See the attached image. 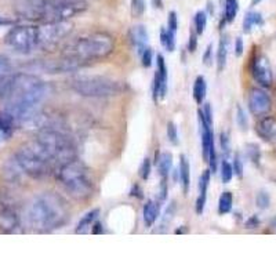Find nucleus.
I'll list each match as a JSON object with an SVG mask.
<instances>
[{
  "instance_id": "nucleus-44",
  "label": "nucleus",
  "mask_w": 276,
  "mask_h": 276,
  "mask_svg": "<svg viewBox=\"0 0 276 276\" xmlns=\"http://www.w3.org/2000/svg\"><path fill=\"white\" fill-rule=\"evenodd\" d=\"M242 53H243V40H242V38H237L235 41V54L239 57V56H242Z\"/></svg>"
},
{
  "instance_id": "nucleus-18",
  "label": "nucleus",
  "mask_w": 276,
  "mask_h": 276,
  "mask_svg": "<svg viewBox=\"0 0 276 276\" xmlns=\"http://www.w3.org/2000/svg\"><path fill=\"white\" fill-rule=\"evenodd\" d=\"M179 178L182 182V188H184V194H188L189 189V184H191V167H189V162H188L187 156L181 155L179 156Z\"/></svg>"
},
{
  "instance_id": "nucleus-6",
  "label": "nucleus",
  "mask_w": 276,
  "mask_h": 276,
  "mask_svg": "<svg viewBox=\"0 0 276 276\" xmlns=\"http://www.w3.org/2000/svg\"><path fill=\"white\" fill-rule=\"evenodd\" d=\"M16 163L20 166V170L32 178H44L56 167V163L36 141L25 144L17 151Z\"/></svg>"
},
{
  "instance_id": "nucleus-28",
  "label": "nucleus",
  "mask_w": 276,
  "mask_h": 276,
  "mask_svg": "<svg viewBox=\"0 0 276 276\" xmlns=\"http://www.w3.org/2000/svg\"><path fill=\"white\" fill-rule=\"evenodd\" d=\"M232 177H234V167L228 160H224L221 164V179H222V182L228 184L232 179Z\"/></svg>"
},
{
  "instance_id": "nucleus-48",
  "label": "nucleus",
  "mask_w": 276,
  "mask_h": 276,
  "mask_svg": "<svg viewBox=\"0 0 276 276\" xmlns=\"http://www.w3.org/2000/svg\"><path fill=\"white\" fill-rule=\"evenodd\" d=\"M91 232H93L94 235H97V234H102V225H101L99 222H96V224H94V227H91Z\"/></svg>"
},
{
  "instance_id": "nucleus-2",
  "label": "nucleus",
  "mask_w": 276,
  "mask_h": 276,
  "mask_svg": "<svg viewBox=\"0 0 276 276\" xmlns=\"http://www.w3.org/2000/svg\"><path fill=\"white\" fill-rule=\"evenodd\" d=\"M87 8L83 0H14L18 16L29 21H68Z\"/></svg>"
},
{
  "instance_id": "nucleus-49",
  "label": "nucleus",
  "mask_w": 276,
  "mask_h": 276,
  "mask_svg": "<svg viewBox=\"0 0 276 276\" xmlns=\"http://www.w3.org/2000/svg\"><path fill=\"white\" fill-rule=\"evenodd\" d=\"M13 22V21H10L7 18H4V17H0V25H10Z\"/></svg>"
},
{
  "instance_id": "nucleus-35",
  "label": "nucleus",
  "mask_w": 276,
  "mask_h": 276,
  "mask_svg": "<svg viewBox=\"0 0 276 276\" xmlns=\"http://www.w3.org/2000/svg\"><path fill=\"white\" fill-rule=\"evenodd\" d=\"M256 203L260 209H267L269 206V195L267 192H260L257 195V199H256Z\"/></svg>"
},
{
  "instance_id": "nucleus-29",
  "label": "nucleus",
  "mask_w": 276,
  "mask_h": 276,
  "mask_svg": "<svg viewBox=\"0 0 276 276\" xmlns=\"http://www.w3.org/2000/svg\"><path fill=\"white\" fill-rule=\"evenodd\" d=\"M13 122H14V119L8 114L0 115V131L4 134H8L13 130Z\"/></svg>"
},
{
  "instance_id": "nucleus-45",
  "label": "nucleus",
  "mask_w": 276,
  "mask_h": 276,
  "mask_svg": "<svg viewBox=\"0 0 276 276\" xmlns=\"http://www.w3.org/2000/svg\"><path fill=\"white\" fill-rule=\"evenodd\" d=\"M130 196H137L138 199H142V197H144V195H142V189L138 187V185H134V187L131 188Z\"/></svg>"
},
{
  "instance_id": "nucleus-12",
  "label": "nucleus",
  "mask_w": 276,
  "mask_h": 276,
  "mask_svg": "<svg viewBox=\"0 0 276 276\" xmlns=\"http://www.w3.org/2000/svg\"><path fill=\"white\" fill-rule=\"evenodd\" d=\"M271 97L267 91L261 89H252L249 93V109L254 116H264L271 111Z\"/></svg>"
},
{
  "instance_id": "nucleus-46",
  "label": "nucleus",
  "mask_w": 276,
  "mask_h": 276,
  "mask_svg": "<svg viewBox=\"0 0 276 276\" xmlns=\"http://www.w3.org/2000/svg\"><path fill=\"white\" fill-rule=\"evenodd\" d=\"M203 61L206 65H210L211 61H213V58H211V44L207 47V50H206V53H204L203 56Z\"/></svg>"
},
{
  "instance_id": "nucleus-25",
  "label": "nucleus",
  "mask_w": 276,
  "mask_h": 276,
  "mask_svg": "<svg viewBox=\"0 0 276 276\" xmlns=\"http://www.w3.org/2000/svg\"><path fill=\"white\" fill-rule=\"evenodd\" d=\"M227 39H221L219 40L218 51H217V65H218V71H222L224 66L227 64Z\"/></svg>"
},
{
  "instance_id": "nucleus-27",
  "label": "nucleus",
  "mask_w": 276,
  "mask_h": 276,
  "mask_svg": "<svg viewBox=\"0 0 276 276\" xmlns=\"http://www.w3.org/2000/svg\"><path fill=\"white\" fill-rule=\"evenodd\" d=\"M207 25V16L204 11H197L195 16V29L197 35H202Z\"/></svg>"
},
{
  "instance_id": "nucleus-14",
  "label": "nucleus",
  "mask_w": 276,
  "mask_h": 276,
  "mask_svg": "<svg viewBox=\"0 0 276 276\" xmlns=\"http://www.w3.org/2000/svg\"><path fill=\"white\" fill-rule=\"evenodd\" d=\"M256 133L267 142H276V118L264 116L256 124Z\"/></svg>"
},
{
  "instance_id": "nucleus-43",
  "label": "nucleus",
  "mask_w": 276,
  "mask_h": 276,
  "mask_svg": "<svg viewBox=\"0 0 276 276\" xmlns=\"http://www.w3.org/2000/svg\"><path fill=\"white\" fill-rule=\"evenodd\" d=\"M203 115H204V119H206V122L209 123V124L211 126V124H213V114H211L210 104H206V105H204Z\"/></svg>"
},
{
  "instance_id": "nucleus-15",
  "label": "nucleus",
  "mask_w": 276,
  "mask_h": 276,
  "mask_svg": "<svg viewBox=\"0 0 276 276\" xmlns=\"http://www.w3.org/2000/svg\"><path fill=\"white\" fill-rule=\"evenodd\" d=\"M129 38H130L131 44L137 49L139 54L144 53L146 49V44L149 40V35L144 25H134L129 32Z\"/></svg>"
},
{
  "instance_id": "nucleus-21",
  "label": "nucleus",
  "mask_w": 276,
  "mask_h": 276,
  "mask_svg": "<svg viewBox=\"0 0 276 276\" xmlns=\"http://www.w3.org/2000/svg\"><path fill=\"white\" fill-rule=\"evenodd\" d=\"M206 93H207V84L204 80L203 76H197L195 83H194V98L197 104H202L206 98Z\"/></svg>"
},
{
  "instance_id": "nucleus-19",
  "label": "nucleus",
  "mask_w": 276,
  "mask_h": 276,
  "mask_svg": "<svg viewBox=\"0 0 276 276\" xmlns=\"http://www.w3.org/2000/svg\"><path fill=\"white\" fill-rule=\"evenodd\" d=\"M98 214H99L98 209H94V210L89 211L87 214H84L83 218L79 221L78 227H76V234H86L90 228H91V225L94 224V221L97 219Z\"/></svg>"
},
{
  "instance_id": "nucleus-3",
  "label": "nucleus",
  "mask_w": 276,
  "mask_h": 276,
  "mask_svg": "<svg viewBox=\"0 0 276 276\" xmlns=\"http://www.w3.org/2000/svg\"><path fill=\"white\" fill-rule=\"evenodd\" d=\"M69 218V210L61 196L43 194L38 196L26 210L28 225L38 232H51L61 228Z\"/></svg>"
},
{
  "instance_id": "nucleus-26",
  "label": "nucleus",
  "mask_w": 276,
  "mask_h": 276,
  "mask_svg": "<svg viewBox=\"0 0 276 276\" xmlns=\"http://www.w3.org/2000/svg\"><path fill=\"white\" fill-rule=\"evenodd\" d=\"M237 10H239L237 0H227V3H225V18H227V21L231 22V21L235 20Z\"/></svg>"
},
{
  "instance_id": "nucleus-5",
  "label": "nucleus",
  "mask_w": 276,
  "mask_h": 276,
  "mask_svg": "<svg viewBox=\"0 0 276 276\" xmlns=\"http://www.w3.org/2000/svg\"><path fill=\"white\" fill-rule=\"evenodd\" d=\"M57 179L66 192L78 200L89 199L96 188L89 167L76 158L58 167Z\"/></svg>"
},
{
  "instance_id": "nucleus-9",
  "label": "nucleus",
  "mask_w": 276,
  "mask_h": 276,
  "mask_svg": "<svg viewBox=\"0 0 276 276\" xmlns=\"http://www.w3.org/2000/svg\"><path fill=\"white\" fill-rule=\"evenodd\" d=\"M4 43L17 53L28 54L38 50V25H22L10 29L4 38Z\"/></svg>"
},
{
  "instance_id": "nucleus-24",
  "label": "nucleus",
  "mask_w": 276,
  "mask_h": 276,
  "mask_svg": "<svg viewBox=\"0 0 276 276\" xmlns=\"http://www.w3.org/2000/svg\"><path fill=\"white\" fill-rule=\"evenodd\" d=\"M160 41L167 51H174V49H176V32H173L170 29H162Z\"/></svg>"
},
{
  "instance_id": "nucleus-37",
  "label": "nucleus",
  "mask_w": 276,
  "mask_h": 276,
  "mask_svg": "<svg viewBox=\"0 0 276 276\" xmlns=\"http://www.w3.org/2000/svg\"><path fill=\"white\" fill-rule=\"evenodd\" d=\"M141 56H142V65L145 66V68H149V66L152 65V56H154L152 50L149 49V47H146Z\"/></svg>"
},
{
  "instance_id": "nucleus-4",
  "label": "nucleus",
  "mask_w": 276,
  "mask_h": 276,
  "mask_svg": "<svg viewBox=\"0 0 276 276\" xmlns=\"http://www.w3.org/2000/svg\"><path fill=\"white\" fill-rule=\"evenodd\" d=\"M115 50V39L106 33H91L78 38L62 51V57L69 58L81 66L91 61L108 57Z\"/></svg>"
},
{
  "instance_id": "nucleus-11",
  "label": "nucleus",
  "mask_w": 276,
  "mask_h": 276,
  "mask_svg": "<svg viewBox=\"0 0 276 276\" xmlns=\"http://www.w3.org/2000/svg\"><path fill=\"white\" fill-rule=\"evenodd\" d=\"M252 75L254 80L262 87H271L274 81L272 68L265 56H256L252 62Z\"/></svg>"
},
{
  "instance_id": "nucleus-39",
  "label": "nucleus",
  "mask_w": 276,
  "mask_h": 276,
  "mask_svg": "<svg viewBox=\"0 0 276 276\" xmlns=\"http://www.w3.org/2000/svg\"><path fill=\"white\" fill-rule=\"evenodd\" d=\"M234 171H235V174L237 177H242L243 176V163L240 160V158H239V155H236L235 156V160H234Z\"/></svg>"
},
{
  "instance_id": "nucleus-50",
  "label": "nucleus",
  "mask_w": 276,
  "mask_h": 276,
  "mask_svg": "<svg viewBox=\"0 0 276 276\" xmlns=\"http://www.w3.org/2000/svg\"><path fill=\"white\" fill-rule=\"evenodd\" d=\"M154 4H155V7H159V8L163 7L162 0H154Z\"/></svg>"
},
{
  "instance_id": "nucleus-36",
  "label": "nucleus",
  "mask_w": 276,
  "mask_h": 276,
  "mask_svg": "<svg viewBox=\"0 0 276 276\" xmlns=\"http://www.w3.org/2000/svg\"><path fill=\"white\" fill-rule=\"evenodd\" d=\"M178 28V20H177V14L176 11H171L169 14V20H167V29H170L173 32H176Z\"/></svg>"
},
{
  "instance_id": "nucleus-41",
  "label": "nucleus",
  "mask_w": 276,
  "mask_h": 276,
  "mask_svg": "<svg viewBox=\"0 0 276 276\" xmlns=\"http://www.w3.org/2000/svg\"><path fill=\"white\" fill-rule=\"evenodd\" d=\"M8 69H10V62H8V59L6 57H3V56H0V76L4 75Z\"/></svg>"
},
{
  "instance_id": "nucleus-33",
  "label": "nucleus",
  "mask_w": 276,
  "mask_h": 276,
  "mask_svg": "<svg viewBox=\"0 0 276 276\" xmlns=\"http://www.w3.org/2000/svg\"><path fill=\"white\" fill-rule=\"evenodd\" d=\"M151 169H152V163L146 158V159H144L141 167H139V176H141V178L145 179V181L149 178V176H151Z\"/></svg>"
},
{
  "instance_id": "nucleus-30",
  "label": "nucleus",
  "mask_w": 276,
  "mask_h": 276,
  "mask_svg": "<svg viewBox=\"0 0 276 276\" xmlns=\"http://www.w3.org/2000/svg\"><path fill=\"white\" fill-rule=\"evenodd\" d=\"M145 11V0H131V14L141 17Z\"/></svg>"
},
{
  "instance_id": "nucleus-22",
  "label": "nucleus",
  "mask_w": 276,
  "mask_h": 276,
  "mask_svg": "<svg viewBox=\"0 0 276 276\" xmlns=\"http://www.w3.org/2000/svg\"><path fill=\"white\" fill-rule=\"evenodd\" d=\"M264 24L262 21V17H261L260 13L257 11H250L247 13L246 17L243 20V31L244 32H250L254 26H260V25Z\"/></svg>"
},
{
  "instance_id": "nucleus-31",
  "label": "nucleus",
  "mask_w": 276,
  "mask_h": 276,
  "mask_svg": "<svg viewBox=\"0 0 276 276\" xmlns=\"http://www.w3.org/2000/svg\"><path fill=\"white\" fill-rule=\"evenodd\" d=\"M167 137L170 139L171 144H174V145L178 144V131H177V127L173 122L167 123Z\"/></svg>"
},
{
  "instance_id": "nucleus-16",
  "label": "nucleus",
  "mask_w": 276,
  "mask_h": 276,
  "mask_svg": "<svg viewBox=\"0 0 276 276\" xmlns=\"http://www.w3.org/2000/svg\"><path fill=\"white\" fill-rule=\"evenodd\" d=\"M210 170H206L200 177V184H199V197L196 200V213L199 216H202L204 211V206H206V200H207V188L210 184Z\"/></svg>"
},
{
  "instance_id": "nucleus-20",
  "label": "nucleus",
  "mask_w": 276,
  "mask_h": 276,
  "mask_svg": "<svg viewBox=\"0 0 276 276\" xmlns=\"http://www.w3.org/2000/svg\"><path fill=\"white\" fill-rule=\"evenodd\" d=\"M171 164H173V156L169 152H164L159 156V160L156 163L158 169H159V174L162 179H167L169 173L171 170Z\"/></svg>"
},
{
  "instance_id": "nucleus-17",
  "label": "nucleus",
  "mask_w": 276,
  "mask_h": 276,
  "mask_svg": "<svg viewBox=\"0 0 276 276\" xmlns=\"http://www.w3.org/2000/svg\"><path fill=\"white\" fill-rule=\"evenodd\" d=\"M159 213H160V207L159 203H156L154 200H148L144 206V222H145L146 227H152L155 224V221L159 217Z\"/></svg>"
},
{
  "instance_id": "nucleus-23",
  "label": "nucleus",
  "mask_w": 276,
  "mask_h": 276,
  "mask_svg": "<svg viewBox=\"0 0 276 276\" xmlns=\"http://www.w3.org/2000/svg\"><path fill=\"white\" fill-rule=\"evenodd\" d=\"M232 203H234V197L231 192H222V195L219 196L218 200V213L221 216L228 214L232 210Z\"/></svg>"
},
{
  "instance_id": "nucleus-40",
  "label": "nucleus",
  "mask_w": 276,
  "mask_h": 276,
  "mask_svg": "<svg viewBox=\"0 0 276 276\" xmlns=\"http://www.w3.org/2000/svg\"><path fill=\"white\" fill-rule=\"evenodd\" d=\"M237 123H239V126L242 127V129H246L247 127V119H246V115H244L243 109L240 108V106H237Z\"/></svg>"
},
{
  "instance_id": "nucleus-10",
  "label": "nucleus",
  "mask_w": 276,
  "mask_h": 276,
  "mask_svg": "<svg viewBox=\"0 0 276 276\" xmlns=\"http://www.w3.org/2000/svg\"><path fill=\"white\" fill-rule=\"evenodd\" d=\"M72 31L68 21H56L38 25V50H49L57 46Z\"/></svg>"
},
{
  "instance_id": "nucleus-42",
  "label": "nucleus",
  "mask_w": 276,
  "mask_h": 276,
  "mask_svg": "<svg viewBox=\"0 0 276 276\" xmlns=\"http://www.w3.org/2000/svg\"><path fill=\"white\" fill-rule=\"evenodd\" d=\"M196 47H197V39H196V35L195 33H191L189 41H188V50H189L191 53H194V51H196Z\"/></svg>"
},
{
  "instance_id": "nucleus-8",
  "label": "nucleus",
  "mask_w": 276,
  "mask_h": 276,
  "mask_svg": "<svg viewBox=\"0 0 276 276\" xmlns=\"http://www.w3.org/2000/svg\"><path fill=\"white\" fill-rule=\"evenodd\" d=\"M71 89L83 97L105 98L119 96L124 91V86L120 81L112 80L102 76H84L76 78L69 83Z\"/></svg>"
},
{
  "instance_id": "nucleus-7",
  "label": "nucleus",
  "mask_w": 276,
  "mask_h": 276,
  "mask_svg": "<svg viewBox=\"0 0 276 276\" xmlns=\"http://www.w3.org/2000/svg\"><path fill=\"white\" fill-rule=\"evenodd\" d=\"M35 141L43 148V151L49 155L58 167L75 159L76 156V148L72 138L56 127L43 129L35 138Z\"/></svg>"
},
{
  "instance_id": "nucleus-13",
  "label": "nucleus",
  "mask_w": 276,
  "mask_h": 276,
  "mask_svg": "<svg viewBox=\"0 0 276 276\" xmlns=\"http://www.w3.org/2000/svg\"><path fill=\"white\" fill-rule=\"evenodd\" d=\"M0 231L4 234L21 232V219L13 207L3 206L0 209Z\"/></svg>"
},
{
  "instance_id": "nucleus-34",
  "label": "nucleus",
  "mask_w": 276,
  "mask_h": 276,
  "mask_svg": "<svg viewBox=\"0 0 276 276\" xmlns=\"http://www.w3.org/2000/svg\"><path fill=\"white\" fill-rule=\"evenodd\" d=\"M247 155H249V158H250L254 163H258V160H260V151H258V146L254 145V144L247 145Z\"/></svg>"
},
{
  "instance_id": "nucleus-47",
  "label": "nucleus",
  "mask_w": 276,
  "mask_h": 276,
  "mask_svg": "<svg viewBox=\"0 0 276 276\" xmlns=\"http://www.w3.org/2000/svg\"><path fill=\"white\" fill-rule=\"evenodd\" d=\"M260 222H258V219H257V217H252V218L249 219L247 222H246V227L247 228H256L257 225H258Z\"/></svg>"
},
{
  "instance_id": "nucleus-51",
  "label": "nucleus",
  "mask_w": 276,
  "mask_h": 276,
  "mask_svg": "<svg viewBox=\"0 0 276 276\" xmlns=\"http://www.w3.org/2000/svg\"><path fill=\"white\" fill-rule=\"evenodd\" d=\"M185 232H187L185 229H176V234H177V235H178V234H185Z\"/></svg>"
},
{
  "instance_id": "nucleus-38",
  "label": "nucleus",
  "mask_w": 276,
  "mask_h": 276,
  "mask_svg": "<svg viewBox=\"0 0 276 276\" xmlns=\"http://www.w3.org/2000/svg\"><path fill=\"white\" fill-rule=\"evenodd\" d=\"M219 141H221V148H222V152H225V155L229 154V151H231V145H229V137H228L227 133H221V136H219Z\"/></svg>"
},
{
  "instance_id": "nucleus-1",
  "label": "nucleus",
  "mask_w": 276,
  "mask_h": 276,
  "mask_svg": "<svg viewBox=\"0 0 276 276\" xmlns=\"http://www.w3.org/2000/svg\"><path fill=\"white\" fill-rule=\"evenodd\" d=\"M50 94V86L28 73H4L0 76V102L14 120L28 122L36 108Z\"/></svg>"
},
{
  "instance_id": "nucleus-32",
  "label": "nucleus",
  "mask_w": 276,
  "mask_h": 276,
  "mask_svg": "<svg viewBox=\"0 0 276 276\" xmlns=\"http://www.w3.org/2000/svg\"><path fill=\"white\" fill-rule=\"evenodd\" d=\"M207 162L210 166V171L214 174L217 171V154H216V148L214 144H211L210 149H209V158H207Z\"/></svg>"
}]
</instances>
